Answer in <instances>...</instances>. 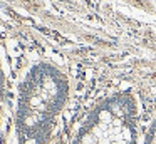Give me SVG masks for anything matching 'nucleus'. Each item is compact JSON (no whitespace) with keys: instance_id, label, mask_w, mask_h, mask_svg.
I'll list each match as a JSON object with an SVG mask.
<instances>
[{"instance_id":"f257e3e1","label":"nucleus","mask_w":156,"mask_h":144,"mask_svg":"<svg viewBox=\"0 0 156 144\" xmlns=\"http://www.w3.org/2000/svg\"><path fill=\"white\" fill-rule=\"evenodd\" d=\"M69 94V80L55 65L42 62L24 76L17 99L19 144H47Z\"/></svg>"},{"instance_id":"f03ea898","label":"nucleus","mask_w":156,"mask_h":144,"mask_svg":"<svg viewBox=\"0 0 156 144\" xmlns=\"http://www.w3.org/2000/svg\"><path fill=\"white\" fill-rule=\"evenodd\" d=\"M144 144H156V119L153 121L151 127L148 131V136L144 139Z\"/></svg>"},{"instance_id":"7ed1b4c3","label":"nucleus","mask_w":156,"mask_h":144,"mask_svg":"<svg viewBox=\"0 0 156 144\" xmlns=\"http://www.w3.org/2000/svg\"><path fill=\"white\" fill-rule=\"evenodd\" d=\"M2 100H4V72L0 65V112H2Z\"/></svg>"}]
</instances>
